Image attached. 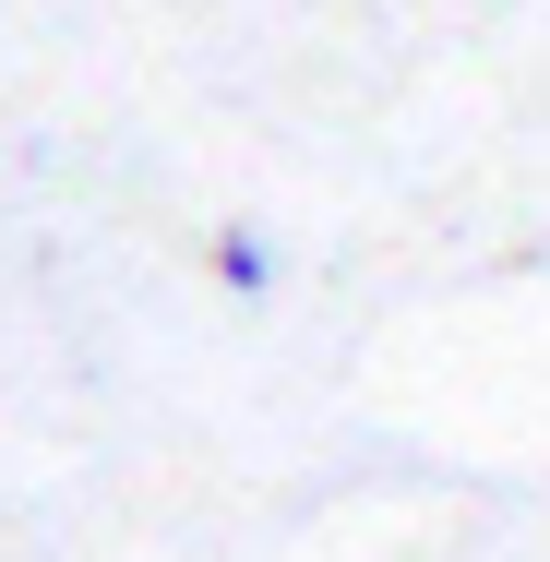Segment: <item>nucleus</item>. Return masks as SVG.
<instances>
[{
	"label": "nucleus",
	"instance_id": "obj_1",
	"mask_svg": "<svg viewBox=\"0 0 550 562\" xmlns=\"http://www.w3.org/2000/svg\"><path fill=\"white\" fill-rule=\"evenodd\" d=\"M204 263H216V288H227V300H251V312H263V300L288 288V251H276V239H263V227H251V216H227V227H216V251H204Z\"/></svg>",
	"mask_w": 550,
	"mask_h": 562
}]
</instances>
